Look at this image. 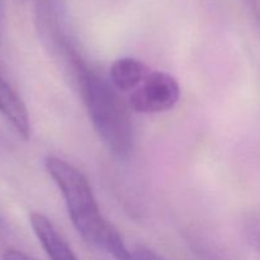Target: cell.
<instances>
[{
  "label": "cell",
  "mask_w": 260,
  "mask_h": 260,
  "mask_svg": "<svg viewBox=\"0 0 260 260\" xmlns=\"http://www.w3.org/2000/svg\"><path fill=\"white\" fill-rule=\"evenodd\" d=\"M45 167L62 194L69 217L79 235L116 260H129L131 251L119 231L102 213L88 178L73 164L53 155L46 157Z\"/></svg>",
  "instance_id": "1"
},
{
  "label": "cell",
  "mask_w": 260,
  "mask_h": 260,
  "mask_svg": "<svg viewBox=\"0 0 260 260\" xmlns=\"http://www.w3.org/2000/svg\"><path fill=\"white\" fill-rule=\"evenodd\" d=\"M89 118L104 146L113 156L127 159L134 147L129 108L118 90L85 62L73 73Z\"/></svg>",
  "instance_id": "2"
},
{
  "label": "cell",
  "mask_w": 260,
  "mask_h": 260,
  "mask_svg": "<svg viewBox=\"0 0 260 260\" xmlns=\"http://www.w3.org/2000/svg\"><path fill=\"white\" fill-rule=\"evenodd\" d=\"M36 22L46 47L66 63L70 73L83 61L75 50L66 22L63 0H36Z\"/></svg>",
  "instance_id": "3"
},
{
  "label": "cell",
  "mask_w": 260,
  "mask_h": 260,
  "mask_svg": "<svg viewBox=\"0 0 260 260\" xmlns=\"http://www.w3.org/2000/svg\"><path fill=\"white\" fill-rule=\"evenodd\" d=\"M180 98L177 79L165 71L149 73L141 85L129 96V107L137 113L156 114L170 111Z\"/></svg>",
  "instance_id": "4"
},
{
  "label": "cell",
  "mask_w": 260,
  "mask_h": 260,
  "mask_svg": "<svg viewBox=\"0 0 260 260\" xmlns=\"http://www.w3.org/2000/svg\"><path fill=\"white\" fill-rule=\"evenodd\" d=\"M0 113L22 139L30 136V121L27 107L18 91L0 69Z\"/></svg>",
  "instance_id": "5"
},
{
  "label": "cell",
  "mask_w": 260,
  "mask_h": 260,
  "mask_svg": "<svg viewBox=\"0 0 260 260\" xmlns=\"http://www.w3.org/2000/svg\"><path fill=\"white\" fill-rule=\"evenodd\" d=\"M30 226L50 260H79L56 226L42 213L29 216Z\"/></svg>",
  "instance_id": "6"
},
{
  "label": "cell",
  "mask_w": 260,
  "mask_h": 260,
  "mask_svg": "<svg viewBox=\"0 0 260 260\" xmlns=\"http://www.w3.org/2000/svg\"><path fill=\"white\" fill-rule=\"evenodd\" d=\"M147 75L149 73L145 63L128 56L114 61L109 70V80L118 91L135 89L146 79Z\"/></svg>",
  "instance_id": "7"
},
{
  "label": "cell",
  "mask_w": 260,
  "mask_h": 260,
  "mask_svg": "<svg viewBox=\"0 0 260 260\" xmlns=\"http://www.w3.org/2000/svg\"><path fill=\"white\" fill-rule=\"evenodd\" d=\"M245 235L251 246L260 254V212L254 213L245 221Z\"/></svg>",
  "instance_id": "8"
},
{
  "label": "cell",
  "mask_w": 260,
  "mask_h": 260,
  "mask_svg": "<svg viewBox=\"0 0 260 260\" xmlns=\"http://www.w3.org/2000/svg\"><path fill=\"white\" fill-rule=\"evenodd\" d=\"M129 260H165L156 253L146 248H136L131 251V258Z\"/></svg>",
  "instance_id": "9"
},
{
  "label": "cell",
  "mask_w": 260,
  "mask_h": 260,
  "mask_svg": "<svg viewBox=\"0 0 260 260\" xmlns=\"http://www.w3.org/2000/svg\"><path fill=\"white\" fill-rule=\"evenodd\" d=\"M3 260H35L32 256H29L28 254L23 253L20 250H15V249H10V250L5 251Z\"/></svg>",
  "instance_id": "10"
},
{
  "label": "cell",
  "mask_w": 260,
  "mask_h": 260,
  "mask_svg": "<svg viewBox=\"0 0 260 260\" xmlns=\"http://www.w3.org/2000/svg\"><path fill=\"white\" fill-rule=\"evenodd\" d=\"M3 230H4V221H3L2 217H0V233H2Z\"/></svg>",
  "instance_id": "11"
}]
</instances>
